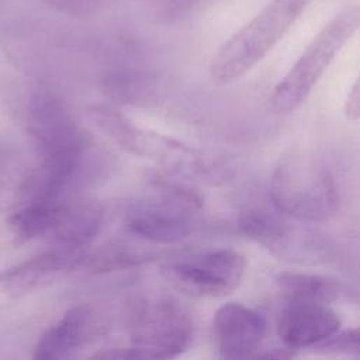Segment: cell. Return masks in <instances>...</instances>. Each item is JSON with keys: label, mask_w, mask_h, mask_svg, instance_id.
Here are the masks:
<instances>
[{"label": "cell", "mask_w": 360, "mask_h": 360, "mask_svg": "<svg viewBox=\"0 0 360 360\" xmlns=\"http://www.w3.org/2000/svg\"><path fill=\"white\" fill-rule=\"evenodd\" d=\"M269 198L280 212L298 222H323L339 210L332 170L322 158L305 149L280 156L271 172Z\"/></svg>", "instance_id": "6da1fadb"}, {"label": "cell", "mask_w": 360, "mask_h": 360, "mask_svg": "<svg viewBox=\"0 0 360 360\" xmlns=\"http://www.w3.org/2000/svg\"><path fill=\"white\" fill-rule=\"evenodd\" d=\"M312 0H271L214 53L210 75L228 84L253 69L284 37Z\"/></svg>", "instance_id": "7a4b0ae2"}, {"label": "cell", "mask_w": 360, "mask_h": 360, "mask_svg": "<svg viewBox=\"0 0 360 360\" xmlns=\"http://www.w3.org/2000/svg\"><path fill=\"white\" fill-rule=\"evenodd\" d=\"M359 28L360 6H346L335 14L274 86L269 97L270 110L276 114H287L300 108Z\"/></svg>", "instance_id": "3957f363"}, {"label": "cell", "mask_w": 360, "mask_h": 360, "mask_svg": "<svg viewBox=\"0 0 360 360\" xmlns=\"http://www.w3.org/2000/svg\"><path fill=\"white\" fill-rule=\"evenodd\" d=\"M202 197L187 187L159 184L128 210V232L148 243L172 245L186 239L202 211Z\"/></svg>", "instance_id": "277c9868"}, {"label": "cell", "mask_w": 360, "mask_h": 360, "mask_svg": "<svg viewBox=\"0 0 360 360\" xmlns=\"http://www.w3.org/2000/svg\"><path fill=\"white\" fill-rule=\"evenodd\" d=\"M191 338V318L173 300L145 301L134 314L131 347L136 352L138 359L177 357L188 347Z\"/></svg>", "instance_id": "5b68a950"}, {"label": "cell", "mask_w": 360, "mask_h": 360, "mask_svg": "<svg viewBox=\"0 0 360 360\" xmlns=\"http://www.w3.org/2000/svg\"><path fill=\"white\" fill-rule=\"evenodd\" d=\"M245 257L232 249H215L162 266L163 277L177 290L197 297L232 294L245 276Z\"/></svg>", "instance_id": "8992f818"}, {"label": "cell", "mask_w": 360, "mask_h": 360, "mask_svg": "<svg viewBox=\"0 0 360 360\" xmlns=\"http://www.w3.org/2000/svg\"><path fill=\"white\" fill-rule=\"evenodd\" d=\"M238 226L245 236L280 259L316 262L321 255L319 239L292 224V218L280 212L270 198L248 205L239 215Z\"/></svg>", "instance_id": "52a82bcc"}, {"label": "cell", "mask_w": 360, "mask_h": 360, "mask_svg": "<svg viewBox=\"0 0 360 360\" xmlns=\"http://www.w3.org/2000/svg\"><path fill=\"white\" fill-rule=\"evenodd\" d=\"M212 329L219 356L236 360L257 356L267 323L257 311L239 302H226L215 311Z\"/></svg>", "instance_id": "ba28073f"}, {"label": "cell", "mask_w": 360, "mask_h": 360, "mask_svg": "<svg viewBox=\"0 0 360 360\" xmlns=\"http://www.w3.org/2000/svg\"><path fill=\"white\" fill-rule=\"evenodd\" d=\"M340 325V318L328 304L288 302L280 312L277 335L292 350L312 349L339 332Z\"/></svg>", "instance_id": "9c48e42d"}, {"label": "cell", "mask_w": 360, "mask_h": 360, "mask_svg": "<svg viewBox=\"0 0 360 360\" xmlns=\"http://www.w3.org/2000/svg\"><path fill=\"white\" fill-rule=\"evenodd\" d=\"M84 260L83 252H68L53 248L1 271L0 290L14 298L27 295L49 283L58 273L77 269Z\"/></svg>", "instance_id": "30bf717a"}, {"label": "cell", "mask_w": 360, "mask_h": 360, "mask_svg": "<svg viewBox=\"0 0 360 360\" xmlns=\"http://www.w3.org/2000/svg\"><path fill=\"white\" fill-rule=\"evenodd\" d=\"M103 221L104 208L96 200L63 201L56 224L48 236L55 249L83 252V248L100 232Z\"/></svg>", "instance_id": "8fae6325"}, {"label": "cell", "mask_w": 360, "mask_h": 360, "mask_svg": "<svg viewBox=\"0 0 360 360\" xmlns=\"http://www.w3.org/2000/svg\"><path fill=\"white\" fill-rule=\"evenodd\" d=\"M93 312L87 305L68 309L49 326L34 347V359L58 360L69 357L91 335Z\"/></svg>", "instance_id": "7c38bea8"}, {"label": "cell", "mask_w": 360, "mask_h": 360, "mask_svg": "<svg viewBox=\"0 0 360 360\" xmlns=\"http://www.w3.org/2000/svg\"><path fill=\"white\" fill-rule=\"evenodd\" d=\"M35 160L17 149L0 150V214L18 208L28 200Z\"/></svg>", "instance_id": "4fadbf2b"}, {"label": "cell", "mask_w": 360, "mask_h": 360, "mask_svg": "<svg viewBox=\"0 0 360 360\" xmlns=\"http://www.w3.org/2000/svg\"><path fill=\"white\" fill-rule=\"evenodd\" d=\"M274 281L285 304L318 302L329 305L340 292V285L336 280L311 273L283 271L276 276Z\"/></svg>", "instance_id": "5bb4252c"}, {"label": "cell", "mask_w": 360, "mask_h": 360, "mask_svg": "<svg viewBox=\"0 0 360 360\" xmlns=\"http://www.w3.org/2000/svg\"><path fill=\"white\" fill-rule=\"evenodd\" d=\"M62 204L63 201H27L8 217V229L18 243L49 235L56 224Z\"/></svg>", "instance_id": "9a60e30c"}, {"label": "cell", "mask_w": 360, "mask_h": 360, "mask_svg": "<svg viewBox=\"0 0 360 360\" xmlns=\"http://www.w3.org/2000/svg\"><path fill=\"white\" fill-rule=\"evenodd\" d=\"M158 256L159 253L148 246L128 242H114L107 243L91 253L87 257V267L94 273H107L141 266L152 262Z\"/></svg>", "instance_id": "2e32d148"}, {"label": "cell", "mask_w": 360, "mask_h": 360, "mask_svg": "<svg viewBox=\"0 0 360 360\" xmlns=\"http://www.w3.org/2000/svg\"><path fill=\"white\" fill-rule=\"evenodd\" d=\"M312 349L318 354L360 357V328L339 330Z\"/></svg>", "instance_id": "e0dca14e"}, {"label": "cell", "mask_w": 360, "mask_h": 360, "mask_svg": "<svg viewBox=\"0 0 360 360\" xmlns=\"http://www.w3.org/2000/svg\"><path fill=\"white\" fill-rule=\"evenodd\" d=\"M343 111L347 120L350 121L360 120V73L346 97Z\"/></svg>", "instance_id": "ac0fdd59"}]
</instances>
